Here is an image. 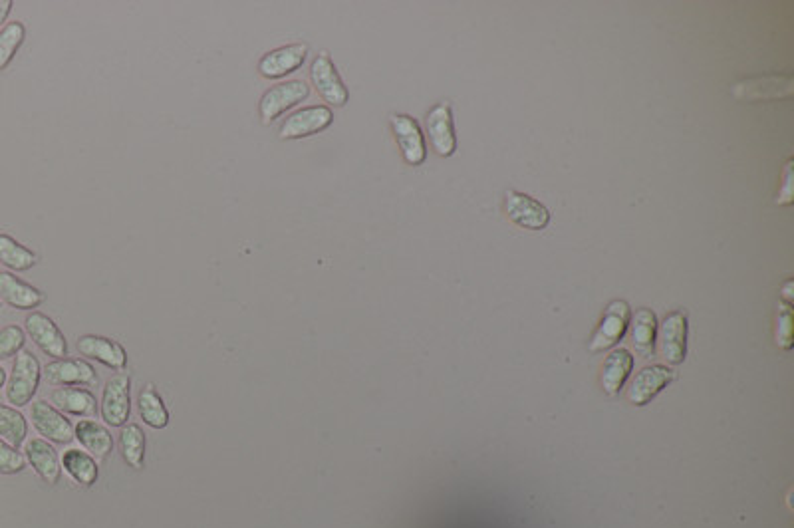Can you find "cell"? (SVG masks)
<instances>
[{
    "label": "cell",
    "mask_w": 794,
    "mask_h": 528,
    "mask_svg": "<svg viewBox=\"0 0 794 528\" xmlns=\"http://www.w3.org/2000/svg\"><path fill=\"white\" fill-rule=\"evenodd\" d=\"M40 378H42V370L36 356L28 350L18 352L14 356L10 378L6 384V399L16 407L30 403L38 392Z\"/></svg>",
    "instance_id": "cell-1"
},
{
    "label": "cell",
    "mask_w": 794,
    "mask_h": 528,
    "mask_svg": "<svg viewBox=\"0 0 794 528\" xmlns=\"http://www.w3.org/2000/svg\"><path fill=\"white\" fill-rule=\"evenodd\" d=\"M308 96H310V86L304 80H288L278 86H272L268 92H265L259 104L261 124L263 126L274 124L282 114L296 108Z\"/></svg>",
    "instance_id": "cell-2"
},
{
    "label": "cell",
    "mask_w": 794,
    "mask_h": 528,
    "mask_svg": "<svg viewBox=\"0 0 794 528\" xmlns=\"http://www.w3.org/2000/svg\"><path fill=\"white\" fill-rule=\"evenodd\" d=\"M310 78L312 84L316 88V92L320 94V98L324 102H328V106L334 108H344L350 100V92L342 80V76L338 74L334 60L328 52H320L310 68Z\"/></svg>",
    "instance_id": "cell-3"
},
{
    "label": "cell",
    "mask_w": 794,
    "mask_h": 528,
    "mask_svg": "<svg viewBox=\"0 0 794 528\" xmlns=\"http://www.w3.org/2000/svg\"><path fill=\"white\" fill-rule=\"evenodd\" d=\"M630 318H632V312H630L628 302H624V300L610 302V306L606 308V312L602 316V322H600V326H598V330H596V334H594V338L590 342V352L596 354V352H604V350L614 348L626 336L628 326H630Z\"/></svg>",
    "instance_id": "cell-4"
},
{
    "label": "cell",
    "mask_w": 794,
    "mask_h": 528,
    "mask_svg": "<svg viewBox=\"0 0 794 528\" xmlns=\"http://www.w3.org/2000/svg\"><path fill=\"white\" fill-rule=\"evenodd\" d=\"M332 122H334V114L328 106L302 108L284 120V124L280 126L278 137L282 141L310 137V135H316V133L324 132L326 128H330Z\"/></svg>",
    "instance_id": "cell-5"
},
{
    "label": "cell",
    "mask_w": 794,
    "mask_h": 528,
    "mask_svg": "<svg viewBox=\"0 0 794 528\" xmlns=\"http://www.w3.org/2000/svg\"><path fill=\"white\" fill-rule=\"evenodd\" d=\"M505 213L515 225L527 231H542L550 223V211L540 201L513 189L505 193Z\"/></svg>",
    "instance_id": "cell-6"
},
{
    "label": "cell",
    "mask_w": 794,
    "mask_h": 528,
    "mask_svg": "<svg viewBox=\"0 0 794 528\" xmlns=\"http://www.w3.org/2000/svg\"><path fill=\"white\" fill-rule=\"evenodd\" d=\"M130 392H132L130 374L120 372L108 380L102 396V415L108 425L124 427V423L130 419V411H132Z\"/></svg>",
    "instance_id": "cell-7"
},
{
    "label": "cell",
    "mask_w": 794,
    "mask_h": 528,
    "mask_svg": "<svg viewBox=\"0 0 794 528\" xmlns=\"http://www.w3.org/2000/svg\"><path fill=\"white\" fill-rule=\"evenodd\" d=\"M306 58H308L306 42H294V44L274 48L261 58L259 74L266 80H280V78L300 70L302 64L306 62Z\"/></svg>",
    "instance_id": "cell-8"
},
{
    "label": "cell",
    "mask_w": 794,
    "mask_h": 528,
    "mask_svg": "<svg viewBox=\"0 0 794 528\" xmlns=\"http://www.w3.org/2000/svg\"><path fill=\"white\" fill-rule=\"evenodd\" d=\"M658 348L660 356L667 364L677 366L685 360L687 354V316L685 312L677 310L665 316L660 324V336H658Z\"/></svg>",
    "instance_id": "cell-9"
},
{
    "label": "cell",
    "mask_w": 794,
    "mask_h": 528,
    "mask_svg": "<svg viewBox=\"0 0 794 528\" xmlns=\"http://www.w3.org/2000/svg\"><path fill=\"white\" fill-rule=\"evenodd\" d=\"M24 324H26V332L32 338V342L46 356H52L56 360H62L64 356H68V342L52 318H48L42 312H32Z\"/></svg>",
    "instance_id": "cell-10"
},
{
    "label": "cell",
    "mask_w": 794,
    "mask_h": 528,
    "mask_svg": "<svg viewBox=\"0 0 794 528\" xmlns=\"http://www.w3.org/2000/svg\"><path fill=\"white\" fill-rule=\"evenodd\" d=\"M425 130L429 135L431 147L435 149L437 155L441 157H451L457 149V137H455V126H453V114H451V104L441 102L437 104L425 118Z\"/></svg>",
    "instance_id": "cell-11"
},
{
    "label": "cell",
    "mask_w": 794,
    "mask_h": 528,
    "mask_svg": "<svg viewBox=\"0 0 794 528\" xmlns=\"http://www.w3.org/2000/svg\"><path fill=\"white\" fill-rule=\"evenodd\" d=\"M30 417H32L36 431L42 437H46L54 443H60V445L70 443L74 439L72 423L48 401H42V399L34 401L32 409H30Z\"/></svg>",
    "instance_id": "cell-12"
},
{
    "label": "cell",
    "mask_w": 794,
    "mask_h": 528,
    "mask_svg": "<svg viewBox=\"0 0 794 528\" xmlns=\"http://www.w3.org/2000/svg\"><path fill=\"white\" fill-rule=\"evenodd\" d=\"M392 130L396 135L397 145L401 149V155L405 159L407 165H421L427 157V147H425V139H423V132L419 128V124L405 114H394L390 118Z\"/></svg>",
    "instance_id": "cell-13"
},
{
    "label": "cell",
    "mask_w": 794,
    "mask_h": 528,
    "mask_svg": "<svg viewBox=\"0 0 794 528\" xmlns=\"http://www.w3.org/2000/svg\"><path fill=\"white\" fill-rule=\"evenodd\" d=\"M44 378L52 386H94L98 382V374L92 364L68 358L46 364Z\"/></svg>",
    "instance_id": "cell-14"
},
{
    "label": "cell",
    "mask_w": 794,
    "mask_h": 528,
    "mask_svg": "<svg viewBox=\"0 0 794 528\" xmlns=\"http://www.w3.org/2000/svg\"><path fill=\"white\" fill-rule=\"evenodd\" d=\"M78 352L90 360H96L112 370H124L128 364V352L122 344L104 336H82L76 344Z\"/></svg>",
    "instance_id": "cell-15"
},
{
    "label": "cell",
    "mask_w": 794,
    "mask_h": 528,
    "mask_svg": "<svg viewBox=\"0 0 794 528\" xmlns=\"http://www.w3.org/2000/svg\"><path fill=\"white\" fill-rule=\"evenodd\" d=\"M673 380H675V372L665 368V366L644 368L634 378L632 386L628 388L626 397L634 405H646V403H650L654 397L658 396L663 388H667Z\"/></svg>",
    "instance_id": "cell-16"
},
{
    "label": "cell",
    "mask_w": 794,
    "mask_h": 528,
    "mask_svg": "<svg viewBox=\"0 0 794 528\" xmlns=\"http://www.w3.org/2000/svg\"><path fill=\"white\" fill-rule=\"evenodd\" d=\"M0 298L16 310H32L46 300L42 290L24 282L12 272H0Z\"/></svg>",
    "instance_id": "cell-17"
},
{
    "label": "cell",
    "mask_w": 794,
    "mask_h": 528,
    "mask_svg": "<svg viewBox=\"0 0 794 528\" xmlns=\"http://www.w3.org/2000/svg\"><path fill=\"white\" fill-rule=\"evenodd\" d=\"M26 457L34 471L50 485L58 483L62 475V461L58 459L54 447L44 439H30L26 443Z\"/></svg>",
    "instance_id": "cell-18"
},
{
    "label": "cell",
    "mask_w": 794,
    "mask_h": 528,
    "mask_svg": "<svg viewBox=\"0 0 794 528\" xmlns=\"http://www.w3.org/2000/svg\"><path fill=\"white\" fill-rule=\"evenodd\" d=\"M74 437L96 459H106L114 449L112 433L106 429V425H102L94 419H80L74 427Z\"/></svg>",
    "instance_id": "cell-19"
},
{
    "label": "cell",
    "mask_w": 794,
    "mask_h": 528,
    "mask_svg": "<svg viewBox=\"0 0 794 528\" xmlns=\"http://www.w3.org/2000/svg\"><path fill=\"white\" fill-rule=\"evenodd\" d=\"M634 370V356L630 354V350L620 348L616 352H612L608 356V360L604 362L602 368V388L608 396H616L620 394V390L624 388L626 380L630 378Z\"/></svg>",
    "instance_id": "cell-20"
},
{
    "label": "cell",
    "mask_w": 794,
    "mask_h": 528,
    "mask_svg": "<svg viewBox=\"0 0 794 528\" xmlns=\"http://www.w3.org/2000/svg\"><path fill=\"white\" fill-rule=\"evenodd\" d=\"M52 403L56 405L58 411L70 415L92 417L98 413L96 396L90 390H82V388H60L52 392Z\"/></svg>",
    "instance_id": "cell-21"
},
{
    "label": "cell",
    "mask_w": 794,
    "mask_h": 528,
    "mask_svg": "<svg viewBox=\"0 0 794 528\" xmlns=\"http://www.w3.org/2000/svg\"><path fill=\"white\" fill-rule=\"evenodd\" d=\"M658 340V318L650 308H640L632 318V342L636 350L650 358Z\"/></svg>",
    "instance_id": "cell-22"
},
{
    "label": "cell",
    "mask_w": 794,
    "mask_h": 528,
    "mask_svg": "<svg viewBox=\"0 0 794 528\" xmlns=\"http://www.w3.org/2000/svg\"><path fill=\"white\" fill-rule=\"evenodd\" d=\"M62 467L84 487H92L98 481V465L94 457L82 449H68L62 455Z\"/></svg>",
    "instance_id": "cell-23"
},
{
    "label": "cell",
    "mask_w": 794,
    "mask_h": 528,
    "mask_svg": "<svg viewBox=\"0 0 794 528\" xmlns=\"http://www.w3.org/2000/svg\"><path fill=\"white\" fill-rule=\"evenodd\" d=\"M139 415L153 429H165L169 425V411L153 384H147L139 394Z\"/></svg>",
    "instance_id": "cell-24"
},
{
    "label": "cell",
    "mask_w": 794,
    "mask_h": 528,
    "mask_svg": "<svg viewBox=\"0 0 794 528\" xmlns=\"http://www.w3.org/2000/svg\"><path fill=\"white\" fill-rule=\"evenodd\" d=\"M40 261V257L28 247L20 245L10 235H0V263L10 270H30Z\"/></svg>",
    "instance_id": "cell-25"
},
{
    "label": "cell",
    "mask_w": 794,
    "mask_h": 528,
    "mask_svg": "<svg viewBox=\"0 0 794 528\" xmlns=\"http://www.w3.org/2000/svg\"><path fill=\"white\" fill-rule=\"evenodd\" d=\"M120 449L122 455L126 459V463L133 467V469H141L143 467V459H145V433L139 425L130 423L122 427V435H120Z\"/></svg>",
    "instance_id": "cell-26"
},
{
    "label": "cell",
    "mask_w": 794,
    "mask_h": 528,
    "mask_svg": "<svg viewBox=\"0 0 794 528\" xmlns=\"http://www.w3.org/2000/svg\"><path fill=\"white\" fill-rule=\"evenodd\" d=\"M26 433H28L26 417L18 409L0 403V435L8 441V445H12L14 449L20 447L26 439Z\"/></svg>",
    "instance_id": "cell-27"
},
{
    "label": "cell",
    "mask_w": 794,
    "mask_h": 528,
    "mask_svg": "<svg viewBox=\"0 0 794 528\" xmlns=\"http://www.w3.org/2000/svg\"><path fill=\"white\" fill-rule=\"evenodd\" d=\"M26 38V28L22 22H10L0 30V70H4Z\"/></svg>",
    "instance_id": "cell-28"
},
{
    "label": "cell",
    "mask_w": 794,
    "mask_h": 528,
    "mask_svg": "<svg viewBox=\"0 0 794 528\" xmlns=\"http://www.w3.org/2000/svg\"><path fill=\"white\" fill-rule=\"evenodd\" d=\"M775 338H777V344L783 350H791L793 348V308L787 302H779Z\"/></svg>",
    "instance_id": "cell-29"
},
{
    "label": "cell",
    "mask_w": 794,
    "mask_h": 528,
    "mask_svg": "<svg viewBox=\"0 0 794 528\" xmlns=\"http://www.w3.org/2000/svg\"><path fill=\"white\" fill-rule=\"evenodd\" d=\"M26 344L24 330L20 326H6L0 330V360L12 358L22 352Z\"/></svg>",
    "instance_id": "cell-30"
},
{
    "label": "cell",
    "mask_w": 794,
    "mask_h": 528,
    "mask_svg": "<svg viewBox=\"0 0 794 528\" xmlns=\"http://www.w3.org/2000/svg\"><path fill=\"white\" fill-rule=\"evenodd\" d=\"M26 467V459L18 453L12 445L0 439V473L2 475H16Z\"/></svg>",
    "instance_id": "cell-31"
},
{
    "label": "cell",
    "mask_w": 794,
    "mask_h": 528,
    "mask_svg": "<svg viewBox=\"0 0 794 528\" xmlns=\"http://www.w3.org/2000/svg\"><path fill=\"white\" fill-rule=\"evenodd\" d=\"M793 159H789L787 167H785V179H783V187L779 191L777 197V205H791L794 201L793 189Z\"/></svg>",
    "instance_id": "cell-32"
},
{
    "label": "cell",
    "mask_w": 794,
    "mask_h": 528,
    "mask_svg": "<svg viewBox=\"0 0 794 528\" xmlns=\"http://www.w3.org/2000/svg\"><path fill=\"white\" fill-rule=\"evenodd\" d=\"M12 0H0V26L6 22L8 14L12 12Z\"/></svg>",
    "instance_id": "cell-33"
},
{
    "label": "cell",
    "mask_w": 794,
    "mask_h": 528,
    "mask_svg": "<svg viewBox=\"0 0 794 528\" xmlns=\"http://www.w3.org/2000/svg\"><path fill=\"white\" fill-rule=\"evenodd\" d=\"M793 288V280H787V282H785V286H783V298H785V302H787V304H791V302H793Z\"/></svg>",
    "instance_id": "cell-34"
},
{
    "label": "cell",
    "mask_w": 794,
    "mask_h": 528,
    "mask_svg": "<svg viewBox=\"0 0 794 528\" xmlns=\"http://www.w3.org/2000/svg\"><path fill=\"white\" fill-rule=\"evenodd\" d=\"M4 382H6V372H4V368L0 366V388L4 386Z\"/></svg>",
    "instance_id": "cell-35"
}]
</instances>
